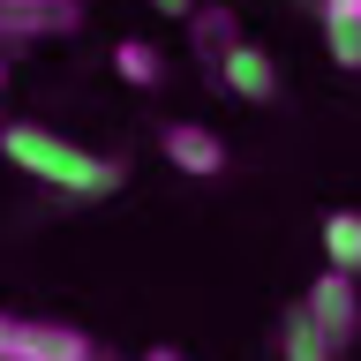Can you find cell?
Here are the masks:
<instances>
[{"label": "cell", "mask_w": 361, "mask_h": 361, "mask_svg": "<svg viewBox=\"0 0 361 361\" xmlns=\"http://www.w3.org/2000/svg\"><path fill=\"white\" fill-rule=\"evenodd\" d=\"M113 75H121L128 90H151L158 75H166V53H158L151 38H121L113 45Z\"/></svg>", "instance_id": "9"}, {"label": "cell", "mask_w": 361, "mask_h": 361, "mask_svg": "<svg viewBox=\"0 0 361 361\" xmlns=\"http://www.w3.org/2000/svg\"><path fill=\"white\" fill-rule=\"evenodd\" d=\"M8 346L30 354V361H90V354H98V338H83L75 324H53V316H16Z\"/></svg>", "instance_id": "5"}, {"label": "cell", "mask_w": 361, "mask_h": 361, "mask_svg": "<svg viewBox=\"0 0 361 361\" xmlns=\"http://www.w3.org/2000/svg\"><path fill=\"white\" fill-rule=\"evenodd\" d=\"M219 83L233 90L241 106H271V98H279V61H271L264 45H248V38H241V45L219 61Z\"/></svg>", "instance_id": "6"}, {"label": "cell", "mask_w": 361, "mask_h": 361, "mask_svg": "<svg viewBox=\"0 0 361 361\" xmlns=\"http://www.w3.org/2000/svg\"><path fill=\"white\" fill-rule=\"evenodd\" d=\"M90 361H121V354H113V346H98V354H90Z\"/></svg>", "instance_id": "17"}, {"label": "cell", "mask_w": 361, "mask_h": 361, "mask_svg": "<svg viewBox=\"0 0 361 361\" xmlns=\"http://www.w3.org/2000/svg\"><path fill=\"white\" fill-rule=\"evenodd\" d=\"M324 16H361V0H324Z\"/></svg>", "instance_id": "12"}, {"label": "cell", "mask_w": 361, "mask_h": 361, "mask_svg": "<svg viewBox=\"0 0 361 361\" xmlns=\"http://www.w3.org/2000/svg\"><path fill=\"white\" fill-rule=\"evenodd\" d=\"M279 346H286V361H338L331 331L309 316V301H293V309H286V331H279Z\"/></svg>", "instance_id": "8"}, {"label": "cell", "mask_w": 361, "mask_h": 361, "mask_svg": "<svg viewBox=\"0 0 361 361\" xmlns=\"http://www.w3.org/2000/svg\"><path fill=\"white\" fill-rule=\"evenodd\" d=\"M158 151H166L173 173H196V180L226 173V135L203 128V121H166V128H158Z\"/></svg>", "instance_id": "4"}, {"label": "cell", "mask_w": 361, "mask_h": 361, "mask_svg": "<svg viewBox=\"0 0 361 361\" xmlns=\"http://www.w3.org/2000/svg\"><path fill=\"white\" fill-rule=\"evenodd\" d=\"M0 90H8V53H0Z\"/></svg>", "instance_id": "18"}, {"label": "cell", "mask_w": 361, "mask_h": 361, "mask_svg": "<svg viewBox=\"0 0 361 361\" xmlns=\"http://www.w3.org/2000/svg\"><path fill=\"white\" fill-rule=\"evenodd\" d=\"M301 301H309V316L324 324V331H331V346H338V354H346V346L361 338V279H354V271L324 264V279H316Z\"/></svg>", "instance_id": "3"}, {"label": "cell", "mask_w": 361, "mask_h": 361, "mask_svg": "<svg viewBox=\"0 0 361 361\" xmlns=\"http://www.w3.org/2000/svg\"><path fill=\"white\" fill-rule=\"evenodd\" d=\"M143 361H180V354H173V346H151V354H143Z\"/></svg>", "instance_id": "14"}, {"label": "cell", "mask_w": 361, "mask_h": 361, "mask_svg": "<svg viewBox=\"0 0 361 361\" xmlns=\"http://www.w3.org/2000/svg\"><path fill=\"white\" fill-rule=\"evenodd\" d=\"M354 279H361V211H354Z\"/></svg>", "instance_id": "13"}, {"label": "cell", "mask_w": 361, "mask_h": 361, "mask_svg": "<svg viewBox=\"0 0 361 361\" xmlns=\"http://www.w3.org/2000/svg\"><path fill=\"white\" fill-rule=\"evenodd\" d=\"M0 361H30V354H16V346H0Z\"/></svg>", "instance_id": "16"}, {"label": "cell", "mask_w": 361, "mask_h": 361, "mask_svg": "<svg viewBox=\"0 0 361 361\" xmlns=\"http://www.w3.org/2000/svg\"><path fill=\"white\" fill-rule=\"evenodd\" d=\"M151 8H158V16H180V23H188V8H196V0H151Z\"/></svg>", "instance_id": "11"}, {"label": "cell", "mask_w": 361, "mask_h": 361, "mask_svg": "<svg viewBox=\"0 0 361 361\" xmlns=\"http://www.w3.org/2000/svg\"><path fill=\"white\" fill-rule=\"evenodd\" d=\"M233 45H241V16H233L226 0H196V8H188V53H196L203 68H219Z\"/></svg>", "instance_id": "7"}, {"label": "cell", "mask_w": 361, "mask_h": 361, "mask_svg": "<svg viewBox=\"0 0 361 361\" xmlns=\"http://www.w3.org/2000/svg\"><path fill=\"white\" fill-rule=\"evenodd\" d=\"M83 23H90L83 0H0V53L38 45V38H75Z\"/></svg>", "instance_id": "2"}, {"label": "cell", "mask_w": 361, "mask_h": 361, "mask_svg": "<svg viewBox=\"0 0 361 361\" xmlns=\"http://www.w3.org/2000/svg\"><path fill=\"white\" fill-rule=\"evenodd\" d=\"M0 158L16 166V173H30L38 188H61V196L75 203H98L121 188V158H98L83 151V143H68V135L38 128V121H8L0 128Z\"/></svg>", "instance_id": "1"}, {"label": "cell", "mask_w": 361, "mask_h": 361, "mask_svg": "<svg viewBox=\"0 0 361 361\" xmlns=\"http://www.w3.org/2000/svg\"><path fill=\"white\" fill-rule=\"evenodd\" d=\"M324 45L346 75H361V16H324Z\"/></svg>", "instance_id": "10"}, {"label": "cell", "mask_w": 361, "mask_h": 361, "mask_svg": "<svg viewBox=\"0 0 361 361\" xmlns=\"http://www.w3.org/2000/svg\"><path fill=\"white\" fill-rule=\"evenodd\" d=\"M8 331H16V316H8V309H0V346H8Z\"/></svg>", "instance_id": "15"}]
</instances>
